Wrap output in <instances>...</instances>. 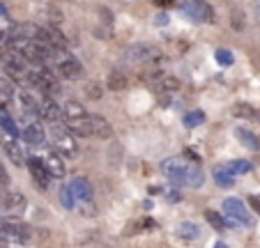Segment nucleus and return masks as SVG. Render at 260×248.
<instances>
[{"instance_id": "423d86ee", "label": "nucleus", "mask_w": 260, "mask_h": 248, "mask_svg": "<svg viewBox=\"0 0 260 248\" xmlns=\"http://www.w3.org/2000/svg\"><path fill=\"white\" fill-rule=\"evenodd\" d=\"M69 191L79 202H90L92 200V184L85 177H74L72 184H69Z\"/></svg>"}, {"instance_id": "412c9836", "label": "nucleus", "mask_w": 260, "mask_h": 248, "mask_svg": "<svg viewBox=\"0 0 260 248\" xmlns=\"http://www.w3.org/2000/svg\"><path fill=\"white\" fill-rule=\"evenodd\" d=\"M205 221L216 230V232H223V228H226V223H223V216H221L219 211H214V209H205Z\"/></svg>"}, {"instance_id": "cd10ccee", "label": "nucleus", "mask_w": 260, "mask_h": 248, "mask_svg": "<svg viewBox=\"0 0 260 248\" xmlns=\"http://www.w3.org/2000/svg\"><path fill=\"white\" fill-rule=\"evenodd\" d=\"M79 207H81V214L83 216H88V219H92V216H97V207H92L90 202H79Z\"/></svg>"}, {"instance_id": "e433bc0d", "label": "nucleus", "mask_w": 260, "mask_h": 248, "mask_svg": "<svg viewBox=\"0 0 260 248\" xmlns=\"http://www.w3.org/2000/svg\"><path fill=\"white\" fill-rule=\"evenodd\" d=\"M0 14H5V5H0Z\"/></svg>"}, {"instance_id": "ddd939ff", "label": "nucleus", "mask_w": 260, "mask_h": 248, "mask_svg": "<svg viewBox=\"0 0 260 248\" xmlns=\"http://www.w3.org/2000/svg\"><path fill=\"white\" fill-rule=\"evenodd\" d=\"M23 140L30 143V145H44L46 133H44V129H42L40 122H30L28 127L23 129Z\"/></svg>"}, {"instance_id": "7c9ffc66", "label": "nucleus", "mask_w": 260, "mask_h": 248, "mask_svg": "<svg viewBox=\"0 0 260 248\" xmlns=\"http://www.w3.org/2000/svg\"><path fill=\"white\" fill-rule=\"evenodd\" d=\"M85 92H88L90 99H99V97H102V88H99V85H94V83H90L88 88H85Z\"/></svg>"}, {"instance_id": "7ed1b4c3", "label": "nucleus", "mask_w": 260, "mask_h": 248, "mask_svg": "<svg viewBox=\"0 0 260 248\" xmlns=\"http://www.w3.org/2000/svg\"><path fill=\"white\" fill-rule=\"evenodd\" d=\"M223 223L226 228H240V225H246L251 228L253 225V219H251L249 209H246V204L237 198H228L223 200Z\"/></svg>"}, {"instance_id": "72a5a7b5", "label": "nucleus", "mask_w": 260, "mask_h": 248, "mask_svg": "<svg viewBox=\"0 0 260 248\" xmlns=\"http://www.w3.org/2000/svg\"><path fill=\"white\" fill-rule=\"evenodd\" d=\"M166 200H168V202H180V193H177V191H168Z\"/></svg>"}, {"instance_id": "9d476101", "label": "nucleus", "mask_w": 260, "mask_h": 248, "mask_svg": "<svg viewBox=\"0 0 260 248\" xmlns=\"http://www.w3.org/2000/svg\"><path fill=\"white\" fill-rule=\"evenodd\" d=\"M184 7V12H187V16H191L193 21H212V5H207V3H187Z\"/></svg>"}, {"instance_id": "393cba45", "label": "nucleus", "mask_w": 260, "mask_h": 248, "mask_svg": "<svg viewBox=\"0 0 260 248\" xmlns=\"http://www.w3.org/2000/svg\"><path fill=\"white\" fill-rule=\"evenodd\" d=\"M233 60H235V58H233V53L228 49H219V51H216V62H219V64H223V67H231Z\"/></svg>"}, {"instance_id": "1a4fd4ad", "label": "nucleus", "mask_w": 260, "mask_h": 248, "mask_svg": "<svg viewBox=\"0 0 260 248\" xmlns=\"http://www.w3.org/2000/svg\"><path fill=\"white\" fill-rule=\"evenodd\" d=\"M25 163H28V170H30V175H32L35 184L40 186V189H46V184H49V175H46V170H44V163H42L37 156H30Z\"/></svg>"}, {"instance_id": "20e7f679", "label": "nucleus", "mask_w": 260, "mask_h": 248, "mask_svg": "<svg viewBox=\"0 0 260 248\" xmlns=\"http://www.w3.org/2000/svg\"><path fill=\"white\" fill-rule=\"evenodd\" d=\"M51 138H53V145H55V150H58L55 154L67 156V159L76 156V140H74V136L64 127L51 124Z\"/></svg>"}, {"instance_id": "a211bd4d", "label": "nucleus", "mask_w": 260, "mask_h": 248, "mask_svg": "<svg viewBox=\"0 0 260 248\" xmlns=\"http://www.w3.org/2000/svg\"><path fill=\"white\" fill-rule=\"evenodd\" d=\"M25 207V200H23V195H19V193H10L5 198V209L10 211V214H19L21 209Z\"/></svg>"}, {"instance_id": "f3484780", "label": "nucleus", "mask_w": 260, "mask_h": 248, "mask_svg": "<svg viewBox=\"0 0 260 248\" xmlns=\"http://www.w3.org/2000/svg\"><path fill=\"white\" fill-rule=\"evenodd\" d=\"M235 136L240 138V143L244 147H249V150H253V152H258L260 150V140L253 136L251 131H246V129H235Z\"/></svg>"}, {"instance_id": "5701e85b", "label": "nucleus", "mask_w": 260, "mask_h": 248, "mask_svg": "<svg viewBox=\"0 0 260 248\" xmlns=\"http://www.w3.org/2000/svg\"><path fill=\"white\" fill-rule=\"evenodd\" d=\"M203 122H205V113L203 111H191V113L184 115V127H189V129L198 127V124H203Z\"/></svg>"}, {"instance_id": "f704fd0d", "label": "nucleus", "mask_w": 260, "mask_h": 248, "mask_svg": "<svg viewBox=\"0 0 260 248\" xmlns=\"http://www.w3.org/2000/svg\"><path fill=\"white\" fill-rule=\"evenodd\" d=\"M0 184H7V170L3 168V163H0Z\"/></svg>"}, {"instance_id": "a878e982", "label": "nucleus", "mask_w": 260, "mask_h": 248, "mask_svg": "<svg viewBox=\"0 0 260 248\" xmlns=\"http://www.w3.org/2000/svg\"><path fill=\"white\" fill-rule=\"evenodd\" d=\"M0 124L5 127V131L10 133V136H19V129L14 127V122H12V120H10V117H7V115H0Z\"/></svg>"}, {"instance_id": "2eb2a0df", "label": "nucleus", "mask_w": 260, "mask_h": 248, "mask_svg": "<svg viewBox=\"0 0 260 248\" xmlns=\"http://www.w3.org/2000/svg\"><path fill=\"white\" fill-rule=\"evenodd\" d=\"M212 177H214V182L219 186H223V189H231V186L235 184L233 175L226 170V165H223V163H219V165H214V168H212Z\"/></svg>"}, {"instance_id": "9b49d317", "label": "nucleus", "mask_w": 260, "mask_h": 248, "mask_svg": "<svg viewBox=\"0 0 260 248\" xmlns=\"http://www.w3.org/2000/svg\"><path fill=\"white\" fill-rule=\"evenodd\" d=\"M88 122H90V131H92V136H97V138H111L113 136V129H111V124L106 122V117L90 115Z\"/></svg>"}, {"instance_id": "6e6552de", "label": "nucleus", "mask_w": 260, "mask_h": 248, "mask_svg": "<svg viewBox=\"0 0 260 248\" xmlns=\"http://www.w3.org/2000/svg\"><path fill=\"white\" fill-rule=\"evenodd\" d=\"M58 74L64 78H69V81H76V78H81L85 74L83 64L79 62V60L74 58H64L62 62H58Z\"/></svg>"}, {"instance_id": "f03ea898", "label": "nucleus", "mask_w": 260, "mask_h": 248, "mask_svg": "<svg viewBox=\"0 0 260 248\" xmlns=\"http://www.w3.org/2000/svg\"><path fill=\"white\" fill-rule=\"evenodd\" d=\"M25 78L32 83L35 88L40 90V94L44 97H53V94L60 92V85H58V76H55L53 69L49 67H32L25 72Z\"/></svg>"}, {"instance_id": "39448f33", "label": "nucleus", "mask_w": 260, "mask_h": 248, "mask_svg": "<svg viewBox=\"0 0 260 248\" xmlns=\"http://www.w3.org/2000/svg\"><path fill=\"white\" fill-rule=\"evenodd\" d=\"M35 115H40L42 120H46V122H55L60 117V108L51 97L40 94V99H37V108H35Z\"/></svg>"}, {"instance_id": "bb28decb", "label": "nucleus", "mask_w": 260, "mask_h": 248, "mask_svg": "<svg viewBox=\"0 0 260 248\" xmlns=\"http://www.w3.org/2000/svg\"><path fill=\"white\" fill-rule=\"evenodd\" d=\"M60 200H62V204L67 207V209L74 207V195H72V191H69V186H64V189L60 191Z\"/></svg>"}, {"instance_id": "c85d7f7f", "label": "nucleus", "mask_w": 260, "mask_h": 248, "mask_svg": "<svg viewBox=\"0 0 260 248\" xmlns=\"http://www.w3.org/2000/svg\"><path fill=\"white\" fill-rule=\"evenodd\" d=\"M233 28H235V30L244 28V14H240V10L233 12Z\"/></svg>"}, {"instance_id": "f257e3e1", "label": "nucleus", "mask_w": 260, "mask_h": 248, "mask_svg": "<svg viewBox=\"0 0 260 248\" xmlns=\"http://www.w3.org/2000/svg\"><path fill=\"white\" fill-rule=\"evenodd\" d=\"M161 172L177 186H191V189H198L205 182V175L198 165L189 163L184 159H177V156H171L161 163Z\"/></svg>"}, {"instance_id": "aec40b11", "label": "nucleus", "mask_w": 260, "mask_h": 248, "mask_svg": "<svg viewBox=\"0 0 260 248\" xmlns=\"http://www.w3.org/2000/svg\"><path fill=\"white\" fill-rule=\"evenodd\" d=\"M223 165H226V170L231 172L233 177H235V175H244V172H251V168H253L249 161H231V163H223Z\"/></svg>"}, {"instance_id": "c756f323", "label": "nucleus", "mask_w": 260, "mask_h": 248, "mask_svg": "<svg viewBox=\"0 0 260 248\" xmlns=\"http://www.w3.org/2000/svg\"><path fill=\"white\" fill-rule=\"evenodd\" d=\"M233 113H235V115H244V117H253L255 115L253 108L244 106V103H242V106H235V108H233Z\"/></svg>"}, {"instance_id": "c9c22d12", "label": "nucleus", "mask_w": 260, "mask_h": 248, "mask_svg": "<svg viewBox=\"0 0 260 248\" xmlns=\"http://www.w3.org/2000/svg\"><path fill=\"white\" fill-rule=\"evenodd\" d=\"M214 248H228V246H226V243H221V241H219V243H214Z\"/></svg>"}, {"instance_id": "6ab92c4d", "label": "nucleus", "mask_w": 260, "mask_h": 248, "mask_svg": "<svg viewBox=\"0 0 260 248\" xmlns=\"http://www.w3.org/2000/svg\"><path fill=\"white\" fill-rule=\"evenodd\" d=\"M64 115H67V120H81V117H88L85 115V108L81 106V103H76V101L64 103Z\"/></svg>"}, {"instance_id": "b1692460", "label": "nucleus", "mask_w": 260, "mask_h": 248, "mask_svg": "<svg viewBox=\"0 0 260 248\" xmlns=\"http://www.w3.org/2000/svg\"><path fill=\"white\" fill-rule=\"evenodd\" d=\"M12 94H14V88H12V83L7 78L0 76V103H10Z\"/></svg>"}, {"instance_id": "4468645a", "label": "nucleus", "mask_w": 260, "mask_h": 248, "mask_svg": "<svg viewBox=\"0 0 260 248\" xmlns=\"http://www.w3.org/2000/svg\"><path fill=\"white\" fill-rule=\"evenodd\" d=\"M64 129H67L69 133H72L74 138H85V136H92V131H90V122L88 117H81V120H67V124H64Z\"/></svg>"}, {"instance_id": "473e14b6", "label": "nucleus", "mask_w": 260, "mask_h": 248, "mask_svg": "<svg viewBox=\"0 0 260 248\" xmlns=\"http://www.w3.org/2000/svg\"><path fill=\"white\" fill-rule=\"evenodd\" d=\"M249 204L255 209V214H260V195H249Z\"/></svg>"}, {"instance_id": "0eeeda50", "label": "nucleus", "mask_w": 260, "mask_h": 248, "mask_svg": "<svg viewBox=\"0 0 260 248\" xmlns=\"http://www.w3.org/2000/svg\"><path fill=\"white\" fill-rule=\"evenodd\" d=\"M44 170H46V175L49 177H55V180H62L64 177V161H62V156L60 154H55V152H51V154H46L44 156Z\"/></svg>"}, {"instance_id": "dca6fc26", "label": "nucleus", "mask_w": 260, "mask_h": 248, "mask_svg": "<svg viewBox=\"0 0 260 248\" xmlns=\"http://www.w3.org/2000/svg\"><path fill=\"white\" fill-rule=\"evenodd\" d=\"M177 237L184 239V241H196L201 234H198V225L189 223V221H182V223H177Z\"/></svg>"}, {"instance_id": "f8f14e48", "label": "nucleus", "mask_w": 260, "mask_h": 248, "mask_svg": "<svg viewBox=\"0 0 260 248\" xmlns=\"http://www.w3.org/2000/svg\"><path fill=\"white\" fill-rule=\"evenodd\" d=\"M3 150H5V154H7V159L12 161L14 165H23L25 163V156H23V152H21V145L14 140V138H3Z\"/></svg>"}, {"instance_id": "2f4dec72", "label": "nucleus", "mask_w": 260, "mask_h": 248, "mask_svg": "<svg viewBox=\"0 0 260 248\" xmlns=\"http://www.w3.org/2000/svg\"><path fill=\"white\" fill-rule=\"evenodd\" d=\"M180 88V81L177 78H164V90H171V92H175V90Z\"/></svg>"}, {"instance_id": "4be33fe9", "label": "nucleus", "mask_w": 260, "mask_h": 248, "mask_svg": "<svg viewBox=\"0 0 260 248\" xmlns=\"http://www.w3.org/2000/svg\"><path fill=\"white\" fill-rule=\"evenodd\" d=\"M108 88L111 90H124L127 88V76L122 72H111L108 74Z\"/></svg>"}]
</instances>
